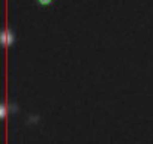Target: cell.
Returning a JSON list of instances; mask_svg holds the SVG:
<instances>
[{
  "label": "cell",
  "instance_id": "obj_1",
  "mask_svg": "<svg viewBox=\"0 0 153 144\" xmlns=\"http://www.w3.org/2000/svg\"><path fill=\"white\" fill-rule=\"evenodd\" d=\"M2 42L5 47H11L15 42V32L11 26H6L2 32Z\"/></svg>",
  "mask_w": 153,
  "mask_h": 144
},
{
  "label": "cell",
  "instance_id": "obj_2",
  "mask_svg": "<svg viewBox=\"0 0 153 144\" xmlns=\"http://www.w3.org/2000/svg\"><path fill=\"white\" fill-rule=\"evenodd\" d=\"M8 110H11L12 113L17 111V102H15V101H3L2 107H0V114H2L3 119H6V116H8Z\"/></svg>",
  "mask_w": 153,
  "mask_h": 144
},
{
  "label": "cell",
  "instance_id": "obj_3",
  "mask_svg": "<svg viewBox=\"0 0 153 144\" xmlns=\"http://www.w3.org/2000/svg\"><path fill=\"white\" fill-rule=\"evenodd\" d=\"M35 2H36V5H39V6H50V5L54 3V0H35Z\"/></svg>",
  "mask_w": 153,
  "mask_h": 144
}]
</instances>
